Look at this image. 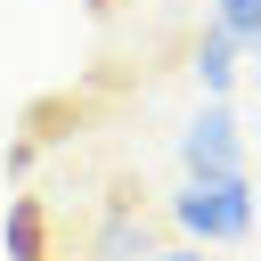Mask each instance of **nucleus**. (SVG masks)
Returning a JSON list of instances; mask_svg holds the SVG:
<instances>
[{"mask_svg": "<svg viewBox=\"0 0 261 261\" xmlns=\"http://www.w3.org/2000/svg\"><path fill=\"white\" fill-rule=\"evenodd\" d=\"M171 220H179L196 245H228V237L253 228V179H245V171H228V179H188V188L171 196Z\"/></svg>", "mask_w": 261, "mask_h": 261, "instance_id": "obj_1", "label": "nucleus"}, {"mask_svg": "<svg viewBox=\"0 0 261 261\" xmlns=\"http://www.w3.org/2000/svg\"><path fill=\"white\" fill-rule=\"evenodd\" d=\"M179 155H188V179H228V171H245V139H237V122H228L220 106L188 122Z\"/></svg>", "mask_w": 261, "mask_h": 261, "instance_id": "obj_2", "label": "nucleus"}, {"mask_svg": "<svg viewBox=\"0 0 261 261\" xmlns=\"http://www.w3.org/2000/svg\"><path fill=\"white\" fill-rule=\"evenodd\" d=\"M98 261H147V220H139L130 204L106 212V228H98Z\"/></svg>", "mask_w": 261, "mask_h": 261, "instance_id": "obj_3", "label": "nucleus"}, {"mask_svg": "<svg viewBox=\"0 0 261 261\" xmlns=\"http://www.w3.org/2000/svg\"><path fill=\"white\" fill-rule=\"evenodd\" d=\"M237 57H245V49H237L228 33H204V41H196V82H204V90H228V82H237Z\"/></svg>", "mask_w": 261, "mask_h": 261, "instance_id": "obj_4", "label": "nucleus"}, {"mask_svg": "<svg viewBox=\"0 0 261 261\" xmlns=\"http://www.w3.org/2000/svg\"><path fill=\"white\" fill-rule=\"evenodd\" d=\"M8 261H41V204L8 196Z\"/></svg>", "mask_w": 261, "mask_h": 261, "instance_id": "obj_5", "label": "nucleus"}, {"mask_svg": "<svg viewBox=\"0 0 261 261\" xmlns=\"http://www.w3.org/2000/svg\"><path fill=\"white\" fill-rule=\"evenodd\" d=\"M212 33H228L237 49H253V33H261V0H220V16H212Z\"/></svg>", "mask_w": 261, "mask_h": 261, "instance_id": "obj_6", "label": "nucleus"}, {"mask_svg": "<svg viewBox=\"0 0 261 261\" xmlns=\"http://www.w3.org/2000/svg\"><path fill=\"white\" fill-rule=\"evenodd\" d=\"M147 261H204L196 245H171V253H147Z\"/></svg>", "mask_w": 261, "mask_h": 261, "instance_id": "obj_7", "label": "nucleus"}]
</instances>
